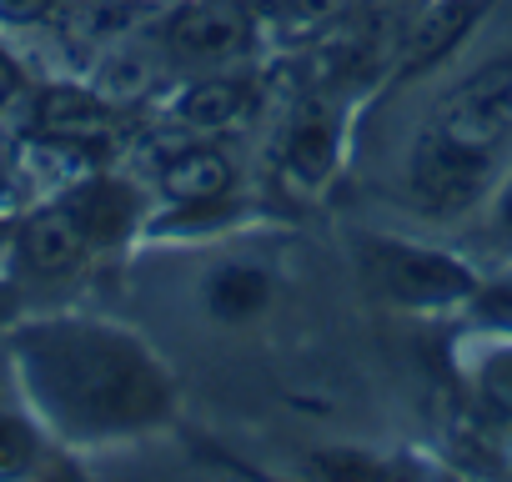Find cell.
<instances>
[{
  "label": "cell",
  "mask_w": 512,
  "mask_h": 482,
  "mask_svg": "<svg viewBox=\"0 0 512 482\" xmlns=\"http://www.w3.org/2000/svg\"><path fill=\"white\" fill-rule=\"evenodd\" d=\"M86 247H91V241H86L81 221L71 216V206L36 211V216L21 226V257H26L36 272H46V277L71 272V267L81 262V252H86Z\"/></svg>",
  "instance_id": "obj_8"
},
{
  "label": "cell",
  "mask_w": 512,
  "mask_h": 482,
  "mask_svg": "<svg viewBox=\"0 0 512 482\" xmlns=\"http://www.w3.org/2000/svg\"><path fill=\"white\" fill-rule=\"evenodd\" d=\"M347 6H352V0H272V21H277L282 36H317Z\"/></svg>",
  "instance_id": "obj_15"
},
{
  "label": "cell",
  "mask_w": 512,
  "mask_h": 482,
  "mask_svg": "<svg viewBox=\"0 0 512 482\" xmlns=\"http://www.w3.org/2000/svg\"><path fill=\"white\" fill-rule=\"evenodd\" d=\"M332 156H337V126H332L322 111L302 116V121L292 126V136H287V166H292L302 181H322V176L332 171Z\"/></svg>",
  "instance_id": "obj_14"
},
{
  "label": "cell",
  "mask_w": 512,
  "mask_h": 482,
  "mask_svg": "<svg viewBox=\"0 0 512 482\" xmlns=\"http://www.w3.org/2000/svg\"><path fill=\"white\" fill-rule=\"evenodd\" d=\"M66 206L81 221L86 241H121L131 231V221H136V191L121 186V181H106V176L76 186Z\"/></svg>",
  "instance_id": "obj_10"
},
{
  "label": "cell",
  "mask_w": 512,
  "mask_h": 482,
  "mask_svg": "<svg viewBox=\"0 0 512 482\" xmlns=\"http://www.w3.org/2000/svg\"><path fill=\"white\" fill-rule=\"evenodd\" d=\"M16 91H21V71H16V61L6 51H0V106H11Z\"/></svg>",
  "instance_id": "obj_20"
},
{
  "label": "cell",
  "mask_w": 512,
  "mask_h": 482,
  "mask_svg": "<svg viewBox=\"0 0 512 482\" xmlns=\"http://www.w3.org/2000/svg\"><path fill=\"white\" fill-rule=\"evenodd\" d=\"M226 186H231V166H226V156L211 151V146L176 151V156L161 166V191H166L171 201H186V206L216 201Z\"/></svg>",
  "instance_id": "obj_12"
},
{
  "label": "cell",
  "mask_w": 512,
  "mask_h": 482,
  "mask_svg": "<svg viewBox=\"0 0 512 482\" xmlns=\"http://www.w3.org/2000/svg\"><path fill=\"white\" fill-rule=\"evenodd\" d=\"M36 121L46 136H56L66 146H101L116 131V111L86 91H46L36 106Z\"/></svg>",
  "instance_id": "obj_9"
},
{
  "label": "cell",
  "mask_w": 512,
  "mask_h": 482,
  "mask_svg": "<svg viewBox=\"0 0 512 482\" xmlns=\"http://www.w3.org/2000/svg\"><path fill=\"white\" fill-rule=\"evenodd\" d=\"M477 312L487 322H497V327H512V287H487L477 297Z\"/></svg>",
  "instance_id": "obj_19"
},
{
  "label": "cell",
  "mask_w": 512,
  "mask_h": 482,
  "mask_svg": "<svg viewBox=\"0 0 512 482\" xmlns=\"http://www.w3.org/2000/svg\"><path fill=\"white\" fill-rule=\"evenodd\" d=\"M6 201H11V171L0 166V206H6Z\"/></svg>",
  "instance_id": "obj_22"
},
{
  "label": "cell",
  "mask_w": 512,
  "mask_h": 482,
  "mask_svg": "<svg viewBox=\"0 0 512 482\" xmlns=\"http://www.w3.org/2000/svg\"><path fill=\"white\" fill-rule=\"evenodd\" d=\"M477 392H482L502 417H512V352H492V357L482 362V372H477Z\"/></svg>",
  "instance_id": "obj_17"
},
{
  "label": "cell",
  "mask_w": 512,
  "mask_h": 482,
  "mask_svg": "<svg viewBox=\"0 0 512 482\" xmlns=\"http://www.w3.org/2000/svg\"><path fill=\"white\" fill-rule=\"evenodd\" d=\"M31 462H36V432L21 417L0 412V477H21L31 472Z\"/></svg>",
  "instance_id": "obj_16"
},
{
  "label": "cell",
  "mask_w": 512,
  "mask_h": 482,
  "mask_svg": "<svg viewBox=\"0 0 512 482\" xmlns=\"http://www.w3.org/2000/svg\"><path fill=\"white\" fill-rule=\"evenodd\" d=\"M497 211H502V221H507V226H512V181H507V186H502V201H497Z\"/></svg>",
  "instance_id": "obj_21"
},
{
  "label": "cell",
  "mask_w": 512,
  "mask_h": 482,
  "mask_svg": "<svg viewBox=\"0 0 512 482\" xmlns=\"http://www.w3.org/2000/svg\"><path fill=\"white\" fill-rule=\"evenodd\" d=\"M56 0H0V21H11V26H31L41 16H51Z\"/></svg>",
  "instance_id": "obj_18"
},
{
  "label": "cell",
  "mask_w": 512,
  "mask_h": 482,
  "mask_svg": "<svg viewBox=\"0 0 512 482\" xmlns=\"http://www.w3.org/2000/svg\"><path fill=\"white\" fill-rule=\"evenodd\" d=\"M246 116H251V86L236 81V76L196 81L176 101V121L191 126V131H226V126L246 121Z\"/></svg>",
  "instance_id": "obj_11"
},
{
  "label": "cell",
  "mask_w": 512,
  "mask_h": 482,
  "mask_svg": "<svg viewBox=\"0 0 512 482\" xmlns=\"http://www.w3.org/2000/svg\"><path fill=\"white\" fill-rule=\"evenodd\" d=\"M21 367L36 402L66 432H121L166 412V377L121 332L106 327H41L21 342Z\"/></svg>",
  "instance_id": "obj_1"
},
{
  "label": "cell",
  "mask_w": 512,
  "mask_h": 482,
  "mask_svg": "<svg viewBox=\"0 0 512 482\" xmlns=\"http://www.w3.org/2000/svg\"><path fill=\"white\" fill-rule=\"evenodd\" d=\"M412 31V6L407 0H352V6L317 31L312 46V66L322 76H372L392 61V51H402Z\"/></svg>",
  "instance_id": "obj_2"
},
{
  "label": "cell",
  "mask_w": 512,
  "mask_h": 482,
  "mask_svg": "<svg viewBox=\"0 0 512 482\" xmlns=\"http://www.w3.org/2000/svg\"><path fill=\"white\" fill-rule=\"evenodd\" d=\"M492 176V156H477V151H457L447 141H432L422 136L417 151H412V191L422 196V206L432 211H457L467 206Z\"/></svg>",
  "instance_id": "obj_6"
},
{
  "label": "cell",
  "mask_w": 512,
  "mask_h": 482,
  "mask_svg": "<svg viewBox=\"0 0 512 482\" xmlns=\"http://www.w3.org/2000/svg\"><path fill=\"white\" fill-rule=\"evenodd\" d=\"M487 6H492V0H437L422 21H412V31H407V41H402V56H397V71H402V76H417V71L437 66V61L477 26V16H482Z\"/></svg>",
  "instance_id": "obj_7"
},
{
  "label": "cell",
  "mask_w": 512,
  "mask_h": 482,
  "mask_svg": "<svg viewBox=\"0 0 512 482\" xmlns=\"http://www.w3.org/2000/svg\"><path fill=\"white\" fill-rule=\"evenodd\" d=\"M367 272L377 277L382 292L412 307H447L477 292L472 272L442 252H417V247H392V241H372L367 247Z\"/></svg>",
  "instance_id": "obj_4"
},
{
  "label": "cell",
  "mask_w": 512,
  "mask_h": 482,
  "mask_svg": "<svg viewBox=\"0 0 512 482\" xmlns=\"http://www.w3.org/2000/svg\"><path fill=\"white\" fill-rule=\"evenodd\" d=\"M206 302H211L216 317L246 322V317H256L272 302V282H267V272H256V267H221L211 277V287H206Z\"/></svg>",
  "instance_id": "obj_13"
},
{
  "label": "cell",
  "mask_w": 512,
  "mask_h": 482,
  "mask_svg": "<svg viewBox=\"0 0 512 482\" xmlns=\"http://www.w3.org/2000/svg\"><path fill=\"white\" fill-rule=\"evenodd\" d=\"M432 141H447L457 151L492 156L512 136V61L482 66L472 81H462L427 126Z\"/></svg>",
  "instance_id": "obj_3"
},
{
  "label": "cell",
  "mask_w": 512,
  "mask_h": 482,
  "mask_svg": "<svg viewBox=\"0 0 512 482\" xmlns=\"http://www.w3.org/2000/svg\"><path fill=\"white\" fill-rule=\"evenodd\" d=\"M246 41H251V11L241 0H196V6H181L166 21V46L181 61H226L246 51Z\"/></svg>",
  "instance_id": "obj_5"
}]
</instances>
